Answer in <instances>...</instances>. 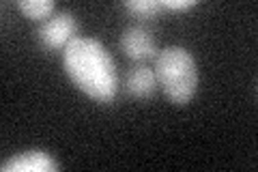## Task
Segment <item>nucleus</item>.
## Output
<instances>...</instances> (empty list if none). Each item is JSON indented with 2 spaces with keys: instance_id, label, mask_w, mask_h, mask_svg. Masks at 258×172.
<instances>
[{
  "instance_id": "nucleus-1",
  "label": "nucleus",
  "mask_w": 258,
  "mask_h": 172,
  "mask_svg": "<svg viewBox=\"0 0 258 172\" xmlns=\"http://www.w3.org/2000/svg\"><path fill=\"white\" fill-rule=\"evenodd\" d=\"M62 63L74 84L88 97L101 103H108L116 97V67L112 56L99 41L82 37L74 39L64 47Z\"/></svg>"
},
{
  "instance_id": "nucleus-2",
  "label": "nucleus",
  "mask_w": 258,
  "mask_h": 172,
  "mask_svg": "<svg viewBox=\"0 0 258 172\" xmlns=\"http://www.w3.org/2000/svg\"><path fill=\"white\" fill-rule=\"evenodd\" d=\"M155 78L166 97L176 105H185L198 88V67L194 56L185 47L172 45L157 54Z\"/></svg>"
},
{
  "instance_id": "nucleus-3",
  "label": "nucleus",
  "mask_w": 258,
  "mask_h": 172,
  "mask_svg": "<svg viewBox=\"0 0 258 172\" xmlns=\"http://www.w3.org/2000/svg\"><path fill=\"white\" fill-rule=\"evenodd\" d=\"M78 30H80V24L74 15L69 11H60L54 18L45 20L39 26L37 35H39L41 45H45L47 50H60V47H67L74 39H78L76 37Z\"/></svg>"
},
{
  "instance_id": "nucleus-4",
  "label": "nucleus",
  "mask_w": 258,
  "mask_h": 172,
  "mask_svg": "<svg viewBox=\"0 0 258 172\" xmlns=\"http://www.w3.org/2000/svg\"><path fill=\"white\" fill-rule=\"evenodd\" d=\"M120 50L125 52L127 59L136 63H144L151 59H157V45L151 32L144 26H129L120 35Z\"/></svg>"
},
{
  "instance_id": "nucleus-5",
  "label": "nucleus",
  "mask_w": 258,
  "mask_h": 172,
  "mask_svg": "<svg viewBox=\"0 0 258 172\" xmlns=\"http://www.w3.org/2000/svg\"><path fill=\"white\" fill-rule=\"evenodd\" d=\"M56 161L43 151H26L3 163L5 172H54Z\"/></svg>"
},
{
  "instance_id": "nucleus-6",
  "label": "nucleus",
  "mask_w": 258,
  "mask_h": 172,
  "mask_svg": "<svg viewBox=\"0 0 258 172\" xmlns=\"http://www.w3.org/2000/svg\"><path fill=\"white\" fill-rule=\"evenodd\" d=\"M155 86H157L155 71L144 67V65H138V67L127 76V93L136 97V99H149V97H153Z\"/></svg>"
},
{
  "instance_id": "nucleus-7",
  "label": "nucleus",
  "mask_w": 258,
  "mask_h": 172,
  "mask_svg": "<svg viewBox=\"0 0 258 172\" xmlns=\"http://www.w3.org/2000/svg\"><path fill=\"white\" fill-rule=\"evenodd\" d=\"M18 7L28 15L30 20H45L50 18L54 11V3L52 0H20Z\"/></svg>"
},
{
  "instance_id": "nucleus-8",
  "label": "nucleus",
  "mask_w": 258,
  "mask_h": 172,
  "mask_svg": "<svg viewBox=\"0 0 258 172\" xmlns=\"http://www.w3.org/2000/svg\"><path fill=\"white\" fill-rule=\"evenodd\" d=\"M125 9L138 15V18H151L161 9V3H157V0H127Z\"/></svg>"
},
{
  "instance_id": "nucleus-9",
  "label": "nucleus",
  "mask_w": 258,
  "mask_h": 172,
  "mask_svg": "<svg viewBox=\"0 0 258 172\" xmlns=\"http://www.w3.org/2000/svg\"><path fill=\"white\" fill-rule=\"evenodd\" d=\"M161 7H166V9H172V11H185L194 7V0H164Z\"/></svg>"
}]
</instances>
